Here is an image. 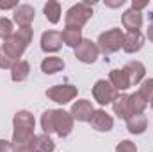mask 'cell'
Instances as JSON below:
<instances>
[{
    "label": "cell",
    "mask_w": 153,
    "mask_h": 152,
    "mask_svg": "<svg viewBox=\"0 0 153 152\" xmlns=\"http://www.w3.org/2000/svg\"><path fill=\"white\" fill-rule=\"evenodd\" d=\"M123 4H125V0H105V5H109V7H112V9L121 7Z\"/></svg>",
    "instance_id": "33"
},
{
    "label": "cell",
    "mask_w": 153,
    "mask_h": 152,
    "mask_svg": "<svg viewBox=\"0 0 153 152\" xmlns=\"http://www.w3.org/2000/svg\"><path fill=\"white\" fill-rule=\"evenodd\" d=\"M20 4H16V2H0V9H16Z\"/></svg>",
    "instance_id": "34"
},
{
    "label": "cell",
    "mask_w": 153,
    "mask_h": 152,
    "mask_svg": "<svg viewBox=\"0 0 153 152\" xmlns=\"http://www.w3.org/2000/svg\"><path fill=\"white\" fill-rule=\"evenodd\" d=\"M14 152H34V149H18V150Z\"/></svg>",
    "instance_id": "36"
},
{
    "label": "cell",
    "mask_w": 153,
    "mask_h": 152,
    "mask_svg": "<svg viewBox=\"0 0 153 152\" xmlns=\"http://www.w3.org/2000/svg\"><path fill=\"white\" fill-rule=\"evenodd\" d=\"M93 16V9H91V2H78L75 5H71L66 14H64V23L66 27H73V29H82Z\"/></svg>",
    "instance_id": "1"
},
{
    "label": "cell",
    "mask_w": 153,
    "mask_h": 152,
    "mask_svg": "<svg viewBox=\"0 0 153 152\" xmlns=\"http://www.w3.org/2000/svg\"><path fill=\"white\" fill-rule=\"evenodd\" d=\"M139 97L148 104V102H152L153 100V79H146V81H143L141 82V86H139Z\"/></svg>",
    "instance_id": "25"
},
{
    "label": "cell",
    "mask_w": 153,
    "mask_h": 152,
    "mask_svg": "<svg viewBox=\"0 0 153 152\" xmlns=\"http://www.w3.org/2000/svg\"><path fill=\"white\" fill-rule=\"evenodd\" d=\"M109 82L114 86L117 91H125V90H128L132 84H130V77L128 74L123 70V68H116L112 70L111 74H109Z\"/></svg>",
    "instance_id": "16"
},
{
    "label": "cell",
    "mask_w": 153,
    "mask_h": 152,
    "mask_svg": "<svg viewBox=\"0 0 153 152\" xmlns=\"http://www.w3.org/2000/svg\"><path fill=\"white\" fill-rule=\"evenodd\" d=\"M62 70H64V61L57 56H48L41 61V72L46 75H53V74L62 72Z\"/></svg>",
    "instance_id": "18"
},
{
    "label": "cell",
    "mask_w": 153,
    "mask_h": 152,
    "mask_svg": "<svg viewBox=\"0 0 153 152\" xmlns=\"http://www.w3.org/2000/svg\"><path fill=\"white\" fill-rule=\"evenodd\" d=\"M45 16L50 23H59L61 22V4L55 0H50L45 4Z\"/></svg>",
    "instance_id": "22"
},
{
    "label": "cell",
    "mask_w": 153,
    "mask_h": 152,
    "mask_svg": "<svg viewBox=\"0 0 153 152\" xmlns=\"http://www.w3.org/2000/svg\"><path fill=\"white\" fill-rule=\"evenodd\" d=\"M144 7H148V0H134L132 2V9L134 11L141 13V9H144Z\"/></svg>",
    "instance_id": "32"
},
{
    "label": "cell",
    "mask_w": 153,
    "mask_h": 152,
    "mask_svg": "<svg viewBox=\"0 0 153 152\" xmlns=\"http://www.w3.org/2000/svg\"><path fill=\"white\" fill-rule=\"evenodd\" d=\"M61 36H62V43L71 47V48H76L84 39L82 38V29H73V27H64Z\"/></svg>",
    "instance_id": "21"
},
{
    "label": "cell",
    "mask_w": 153,
    "mask_h": 152,
    "mask_svg": "<svg viewBox=\"0 0 153 152\" xmlns=\"http://www.w3.org/2000/svg\"><path fill=\"white\" fill-rule=\"evenodd\" d=\"M62 48V36L57 31H46L41 34V50L46 54L59 52Z\"/></svg>",
    "instance_id": "10"
},
{
    "label": "cell",
    "mask_w": 153,
    "mask_h": 152,
    "mask_svg": "<svg viewBox=\"0 0 153 152\" xmlns=\"http://www.w3.org/2000/svg\"><path fill=\"white\" fill-rule=\"evenodd\" d=\"M148 127V118L146 114L141 113V114H132L128 120H126V129L128 132L132 134H143Z\"/></svg>",
    "instance_id": "19"
},
{
    "label": "cell",
    "mask_w": 153,
    "mask_h": 152,
    "mask_svg": "<svg viewBox=\"0 0 153 152\" xmlns=\"http://www.w3.org/2000/svg\"><path fill=\"white\" fill-rule=\"evenodd\" d=\"M128 100H130V109H132V114H141L144 113V109H146V102L139 97V93L135 91V93H132V95H128Z\"/></svg>",
    "instance_id": "24"
},
{
    "label": "cell",
    "mask_w": 153,
    "mask_h": 152,
    "mask_svg": "<svg viewBox=\"0 0 153 152\" xmlns=\"http://www.w3.org/2000/svg\"><path fill=\"white\" fill-rule=\"evenodd\" d=\"M13 125H14V132H34L36 129V120L32 113L22 109L14 114L13 118Z\"/></svg>",
    "instance_id": "9"
},
{
    "label": "cell",
    "mask_w": 153,
    "mask_h": 152,
    "mask_svg": "<svg viewBox=\"0 0 153 152\" xmlns=\"http://www.w3.org/2000/svg\"><path fill=\"white\" fill-rule=\"evenodd\" d=\"M152 109H153V100H152Z\"/></svg>",
    "instance_id": "37"
},
{
    "label": "cell",
    "mask_w": 153,
    "mask_h": 152,
    "mask_svg": "<svg viewBox=\"0 0 153 152\" xmlns=\"http://www.w3.org/2000/svg\"><path fill=\"white\" fill-rule=\"evenodd\" d=\"M116 152H137V145L130 140H123L121 143H117Z\"/></svg>",
    "instance_id": "29"
},
{
    "label": "cell",
    "mask_w": 153,
    "mask_h": 152,
    "mask_svg": "<svg viewBox=\"0 0 153 152\" xmlns=\"http://www.w3.org/2000/svg\"><path fill=\"white\" fill-rule=\"evenodd\" d=\"M41 127H43L45 134L53 132V109H48L41 114Z\"/></svg>",
    "instance_id": "27"
},
{
    "label": "cell",
    "mask_w": 153,
    "mask_h": 152,
    "mask_svg": "<svg viewBox=\"0 0 153 152\" xmlns=\"http://www.w3.org/2000/svg\"><path fill=\"white\" fill-rule=\"evenodd\" d=\"M123 39H125V34L121 29H109L98 36L96 45L102 54H114L119 48H123Z\"/></svg>",
    "instance_id": "2"
},
{
    "label": "cell",
    "mask_w": 153,
    "mask_h": 152,
    "mask_svg": "<svg viewBox=\"0 0 153 152\" xmlns=\"http://www.w3.org/2000/svg\"><path fill=\"white\" fill-rule=\"evenodd\" d=\"M30 75V65H29V61H25V59H20L13 68H11V79L14 81V82H23V81H27Z\"/></svg>",
    "instance_id": "20"
},
{
    "label": "cell",
    "mask_w": 153,
    "mask_h": 152,
    "mask_svg": "<svg viewBox=\"0 0 153 152\" xmlns=\"http://www.w3.org/2000/svg\"><path fill=\"white\" fill-rule=\"evenodd\" d=\"M143 14L139 13V11H134L132 7L130 9H126L123 14H121V23H123V27L128 31V32H139L141 31V27H143Z\"/></svg>",
    "instance_id": "13"
},
{
    "label": "cell",
    "mask_w": 153,
    "mask_h": 152,
    "mask_svg": "<svg viewBox=\"0 0 153 152\" xmlns=\"http://www.w3.org/2000/svg\"><path fill=\"white\" fill-rule=\"evenodd\" d=\"M98 56H100V48L91 39H82V43L75 48V57L85 65H93L98 59Z\"/></svg>",
    "instance_id": "6"
},
{
    "label": "cell",
    "mask_w": 153,
    "mask_h": 152,
    "mask_svg": "<svg viewBox=\"0 0 153 152\" xmlns=\"http://www.w3.org/2000/svg\"><path fill=\"white\" fill-rule=\"evenodd\" d=\"M16 63H18L16 59L9 57V56H5V54H0V68H2V70H11Z\"/></svg>",
    "instance_id": "30"
},
{
    "label": "cell",
    "mask_w": 153,
    "mask_h": 152,
    "mask_svg": "<svg viewBox=\"0 0 153 152\" xmlns=\"http://www.w3.org/2000/svg\"><path fill=\"white\" fill-rule=\"evenodd\" d=\"M27 47H29V45H27L25 41H22L16 34H13L11 38L4 39L0 50H2V54H5V56H9V57H13V59L20 61V57L23 56V52L27 50Z\"/></svg>",
    "instance_id": "7"
},
{
    "label": "cell",
    "mask_w": 153,
    "mask_h": 152,
    "mask_svg": "<svg viewBox=\"0 0 153 152\" xmlns=\"http://www.w3.org/2000/svg\"><path fill=\"white\" fill-rule=\"evenodd\" d=\"M14 34V25H13V20L5 18V16H0V38L7 39Z\"/></svg>",
    "instance_id": "26"
},
{
    "label": "cell",
    "mask_w": 153,
    "mask_h": 152,
    "mask_svg": "<svg viewBox=\"0 0 153 152\" xmlns=\"http://www.w3.org/2000/svg\"><path fill=\"white\" fill-rule=\"evenodd\" d=\"M123 70L128 74V77H130V84H132V86L143 82V79H144V75H146V68H144V65H143L141 61H128V63L123 66Z\"/></svg>",
    "instance_id": "15"
},
{
    "label": "cell",
    "mask_w": 153,
    "mask_h": 152,
    "mask_svg": "<svg viewBox=\"0 0 153 152\" xmlns=\"http://www.w3.org/2000/svg\"><path fill=\"white\" fill-rule=\"evenodd\" d=\"M144 41H146V36L141 31L139 32H126L125 39H123V50L126 54H135L144 47Z\"/></svg>",
    "instance_id": "14"
},
{
    "label": "cell",
    "mask_w": 153,
    "mask_h": 152,
    "mask_svg": "<svg viewBox=\"0 0 153 152\" xmlns=\"http://www.w3.org/2000/svg\"><path fill=\"white\" fill-rule=\"evenodd\" d=\"M0 152H14L13 141H7V140H0Z\"/></svg>",
    "instance_id": "31"
},
{
    "label": "cell",
    "mask_w": 153,
    "mask_h": 152,
    "mask_svg": "<svg viewBox=\"0 0 153 152\" xmlns=\"http://www.w3.org/2000/svg\"><path fill=\"white\" fill-rule=\"evenodd\" d=\"M73 116L71 113L64 111V109H53V132L61 138H66L71 134L73 131Z\"/></svg>",
    "instance_id": "5"
},
{
    "label": "cell",
    "mask_w": 153,
    "mask_h": 152,
    "mask_svg": "<svg viewBox=\"0 0 153 152\" xmlns=\"http://www.w3.org/2000/svg\"><path fill=\"white\" fill-rule=\"evenodd\" d=\"M18 38L22 39V41H25L27 45H30V41H32V36H34V32H32V29L30 27H20L16 32H14Z\"/></svg>",
    "instance_id": "28"
},
{
    "label": "cell",
    "mask_w": 153,
    "mask_h": 152,
    "mask_svg": "<svg viewBox=\"0 0 153 152\" xmlns=\"http://www.w3.org/2000/svg\"><path fill=\"white\" fill-rule=\"evenodd\" d=\"M89 123H91L93 129H96L100 132H109L114 127V118L107 113L105 109H94Z\"/></svg>",
    "instance_id": "8"
},
{
    "label": "cell",
    "mask_w": 153,
    "mask_h": 152,
    "mask_svg": "<svg viewBox=\"0 0 153 152\" xmlns=\"http://www.w3.org/2000/svg\"><path fill=\"white\" fill-rule=\"evenodd\" d=\"M71 116L73 120H78V122H89L91 116L94 113V108L91 104V100H85V99H80L76 100L75 104L71 106Z\"/></svg>",
    "instance_id": "12"
},
{
    "label": "cell",
    "mask_w": 153,
    "mask_h": 152,
    "mask_svg": "<svg viewBox=\"0 0 153 152\" xmlns=\"http://www.w3.org/2000/svg\"><path fill=\"white\" fill-rule=\"evenodd\" d=\"M117 95H119L117 90H116L109 81H105V79L96 81L94 86H93V97H94V100H96L100 106H109V104H112L116 99H117Z\"/></svg>",
    "instance_id": "3"
},
{
    "label": "cell",
    "mask_w": 153,
    "mask_h": 152,
    "mask_svg": "<svg viewBox=\"0 0 153 152\" xmlns=\"http://www.w3.org/2000/svg\"><path fill=\"white\" fill-rule=\"evenodd\" d=\"M76 95H78V90L73 84H55V86L46 90V97L57 104H68Z\"/></svg>",
    "instance_id": "4"
},
{
    "label": "cell",
    "mask_w": 153,
    "mask_h": 152,
    "mask_svg": "<svg viewBox=\"0 0 153 152\" xmlns=\"http://www.w3.org/2000/svg\"><path fill=\"white\" fill-rule=\"evenodd\" d=\"M112 108H114V114L117 118H123V120H128L132 116V109H130V100H128V95H117L114 102H112Z\"/></svg>",
    "instance_id": "17"
},
{
    "label": "cell",
    "mask_w": 153,
    "mask_h": 152,
    "mask_svg": "<svg viewBox=\"0 0 153 152\" xmlns=\"http://www.w3.org/2000/svg\"><path fill=\"white\" fill-rule=\"evenodd\" d=\"M55 150V141L50 138V134H39L34 141V152H53Z\"/></svg>",
    "instance_id": "23"
},
{
    "label": "cell",
    "mask_w": 153,
    "mask_h": 152,
    "mask_svg": "<svg viewBox=\"0 0 153 152\" xmlns=\"http://www.w3.org/2000/svg\"><path fill=\"white\" fill-rule=\"evenodd\" d=\"M146 38H148V39H150V41L153 43V22L150 23V25H148V32H146Z\"/></svg>",
    "instance_id": "35"
},
{
    "label": "cell",
    "mask_w": 153,
    "mask_h": 152,
    "mask_svg": "<svg viewBox=\"0 0 153 152\" xmlns=\"http://www.w3.org/2000/svg\"><path fill=\"white\" fill-rule=\"evenodd\" d=\"M0 54H2V50H0Z\"/></svg>",
    "instance_id": "38"
},
{
    "label": "cell",
    "mask_w": 153,
    "mask_h": 152,
    "mask_svg": "<svg viewBox=\"0 0 153 152\" xmlns=\"http://www.w3.org/2000/svg\"><path fill=\"white\" fill-rule=\"evenodd\" d=\"M36 18V9L29 4H20L14 11H13V20L20 25V27H30V23Z\"/></svg>",
    "instance_id": "11"
}]
</instances>
